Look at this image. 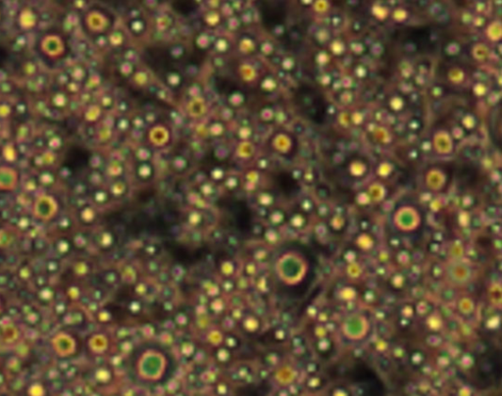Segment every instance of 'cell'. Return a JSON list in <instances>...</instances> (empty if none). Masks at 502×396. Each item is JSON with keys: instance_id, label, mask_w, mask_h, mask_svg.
<instances>
[{"instance_id": "6da1fadb", "label": "cell", "mask_w": 502, "mask_h": 396, "mask_svg": "<svg viewBox=\"0 0 502 396\" xmlns=\"http://www.w3.org/2000/svg\"><path fill=\"white\" fill-rule=\"evenodd\" d=\"M129 369L139 384L155 386L167 382L173 376L176 363L160 344L143 343L130 352Z\"/></svg>"}, {"instance_id": "7a4b0ae2", "label": "cell", "mask_w": 502, "mask_h": 396, "mask_svg": "<svg viewBox=\"0 0 502 396\" xmlns=\"http://www.w3.org/2000/svg\"><path fill=\"white\" fill-rule=\"evenodd\" d=\"M310 263L299 248L288 246L279 250L273 262L276 280L284 287L295 288L304 283L309 274Z\"/></svg>"}, {"instance_id": "3957f363", "label": "cell", "mask_w": 502, "mask_h": 396, "mask_svg": "<svg viewBox=\"0 0 502 396\" xmlns=\"http://www.w3.org/2000/svg\"><path fill=\"white\" fill-rule=\"evenodd\" d=\"M297 105L301 115L315 124H323L327 117L328 104L320 90L311 86H301L296 94Z\"/></svg>"}, {"instance_id": "277c9868", "label": "cell", "mask_w": 502, "mask_h": 396, "mask_svg": "<svg viewBox=\"0 0 502 396\" xmlns=\"http://www.w3.org/2000/svg\"><path fill=\"white\" fill-rule=\"evenodd\" d=\"M369 330L370 321L361 313H354L347 316L341 325L342 336L351 342L362 340L367 337Z\"/></svg>"}, {"instance_id": "5b68a950", "label": "cell", "mask_w": 502, "mask_h": 396, "mask_svg": "<svg viewBox=\"0 0 502 396\" xmlns=\"http://www.w3.org/2000/svg\"><path fill=\"white\" fill-rule=\"evenodd\" d=\"M58 212L57 201L50 195L42 194L39 195L33 206V215L35 218L48 222L52 220Z\"/></svg>"}, {"instance_id": "8992f818", "label": "cell", "mask_w": 502, "mask_h": 396, "mask_svg": "<svg viewBox=\"0 0 502 396\" xmlns=\"http://www.w3.org/2000/svg\"><path fill=\"white\" fill-rule=\"evenodd\" d=\"M446 278L450 283L454 285H465L468 283L473 278V270L472 268L462 262V261H454L451 262L446 267Z\"/></svg>"}, {"instance_id": "52a82bcc", "label": "cell", "mask_w": 502, "mask_h": 396, "mask_svg": "<svg viewBox=\"0 0 502 396\" xmlns=\"http://www.w3.org/2000/svg\"><path fill=\"white\" fill-rule=\"evenodd\" d=\"M51 346L55 354L61 358L74 355L77 351V341L66 333H59L51 339Z\"/></svg>"}, {"instance_id": "ba28073f", "label": "cell", "mask_w": 502, "mask_h": 396, "mask_svg": "<svg viewBox=\"0 0 502 396\" xmlns=\"http://www.w3.org/2000/svg\"><path fill=\"white\" fill-rule=\"evenodd\" d=\"M40 48L46 56L57 58L65 52V43L59 36L48 35L41 40Z\"/></svg>"}, {"instance_id": "9c48e42d", "label": "cell", "mask_w": 502, "mask_h": 396, "mask_svg": "<svg viewBox=\"0 0 502 396\" xmlns=\"http://www.w3.org/2000/svg\"><path fill=\"white\" fill-rule=\"evenodd\" d=\"M89 158L87 156V152L81 148H72L68 151L65 156V166L70 170L75 171L81 168H84L88 163Z\"/></svg>"}, {"instance_id": "30bf717a", "label": "cell", "mask_w": 502, "mask_h": 396, "mask_svg": "<svg viewBox=\"0 0 502 396\" xmlns=\"http://www.w3.org/2000/svg\"><path fill=\"white\" fill-rule=\"evenodd\" d=\"M19 183V173L14 168L8 166L0 167V190L11 191L15 189Z\"/></svg>"}, {"instance_id": "8fae6325", "label": "cell", "mask_w": 502, "mask_h": 396, "mask_svg": "<svg viewBox=\"0 0 502 396\" xmlns=\"http://www.w3.org/2000/svg\"><path fill=\"white\" fill-rule=\"evenodd\" d=\"M108 347L109 340L104 335L96 334L89 339V348L94 354H102L108 350Z\"/></svg>"}, {"instance_id": "7c38bea8", "label": "cell", "mask_w": 502, "mask_h": 396, "mask_svg": "<svg viewBox=\"0 0 502 396\" xmlns=\"http://www.w3.org/2000/svg\"><path fill=\"white\" fill-rule=\"evenodd\" d=\"M493 113L490 114L489 121L491 123H494V127L489 129V133L491 138L493 139V142L496 144L497 147L500 146V106L497 105L492 109Z\"/></svg>"}, {"instance_id": "4fadbf2b", "label": "cell", "mask_w": 502, "mask_h": 396, "mask_svg": "<svg viewBox=\"0 0 502 396\" xmlns=\"http://www.w3.org/2000/svg\"><path fill=\"white\" fill-rule=\"evenodd\" d=\"M242 328L248 334H255L260 329V321L255 316H246L242 318Z\"/></svg>"}, {"instance_id": "5bb4252c", "label": "cell", "mask_w": 502, "mask_h": 396, "mask_svg": "<svg viewBox=\"0 0 502 396\" xmlns=\"http://www.w3.org/2000/svg\"><path fill=\"white\" fill-rule=\"evenodd\" d=\"M96 241H97V245L100 248H102V249H110V248H112L114 246V245H115V242H116L114 234L111 231H109V230H105L104 232H102L99 235L98 240H96Z\"/></svg>"}, {"instance_id": "9a60e30c", "label": "cell", "mask_w": 502, "mask_h": 396, "mask_svg": "<svg viewBox=\"0 0 502 396\" xmlns=\"http://www.w3.org/2000/svg\"><path fill=\"white\" fill-rule=\"evenodd\" d=\"M220 272H221V274L226 279L233 278L234 275L237 272V264H236V262H234L232 260H225V261H223L221 263V266H220Z\"/></svg>"}, {"instance_id": "2e32d148", "label": "cell", "mask_w": 502, "mask_h": 396, "mask_svg": "<svg viewBox=\"0 0 502 396\" xmlns=\"http://www.w3.org/2000/svg\"><path fill=\"white\" fill-rule=\"evenodd\" d=\"M215 358L217 359L219 363L226 364L230 362V360L232 359V350L227 348L226 346L219 347L215 351Z\"/></svg>"}, {"instance_id": "e0dca14e", "label": "cell", "mask_w": 502, "mask_h": 396, "mask_svg": "<svg viewBox=\"0 0 502 396\" xmlns=\"http://www.w3.org/2000/svg\"><path fill=\"white\" fill-rule=\"evenodd\" d=\"M14 241L12 231L8 229H0V247L5 248L9 246Z\"/></svg>"}, {"instance_id": "ac0fdd59", "label": "cell", "mask_w": 502, "mask_h": 396, "mask_svg": "<svg viewBox=\"0 0 502 396\" xmlns=\"http://www.w3.org/2000/svg\"><path fill=\"white\" fill-rule=\"evenodd\" d=\"M20 22H21V26L23 27V29H31L34 27V25L36 23V18L34 17V15L31 11L25 10V11H23V13L21 15Z\"/></svg>"}, {"instance_id": "d6986e66", "label": "cell", "mask_w": 502, "mask_h": 396, "mask_svg": "<svg viewBox=\"0 0 502 396\" xmlns=\"http://www.w3.org/2000/svg\"><path fill=\"white\" fill-rule=\"evenodd\" d=\"M223 343L225 344L224 346L233 350L240 346V339L237 338V336H235L233 334H226V335H224Z\"/></svg>"}, {"instance_id": "ffe728a7", "label": "cell", "mask_w": 502, "mask_h": 396, "mask_svg": "<svg viewBox=\"0 0 502 396\" xmlns=\"http://www.w3.org/2000/svg\"><path fill=\"white\" fill-rule=\"evenodd\" d=\"M180 350H181L182 355H183L185 358H191V357H193V356H194L195 351H196V348H195V345H194L192 342L186 341V342H184V343L181 345Z\"/></svg>"}, {"instance_id": "44dd1931", "label": "cell", "mask_w": 502, "mask_h": 396, "mask_svg": "<svg viewBox=\"0 0 502 396\" xmlns=\"http://www.w3.org/2000/svg\"><path fill=\"white\" fill-rule=\"evenodd\" d=\"M55 248L57 250V252L61 255H66L70 252L71 250V242H69L68 240H65V239H61V240H58L56 242V245H55Z\"/></svg>"}, {"instance_id": "7402d4cb", "label": "cell", "mask_w": 502, "mask_h": 396, "mask_svg": "<svg viewBox=\"0 0 502 396\" xmlns=\"http://www.w3.org/2000/svg\"><path fill=\"white\" fill-rule=\"evenodd\" d=\"M74 272L79 277H85L90 273V266L87 262H77L74 266Z\"/></svg>"}, {"instance_id": "603a6c76", "label": "cell", "mask_w": 502, "mask_h": 396, "mask_svg": "<svg viewBox=\"0 0 502 396\" xmlns=\"http://www.w3.org/2000/svg\"><path fill=\"white\" fill-rule=\"evenodd\" d=\"M263 236L265 239V242H267L268 244L270 245H274V244H277L279 240V234L277 232V230H274V229H266L264 232H263Z\"/></svg>"}, {"instance_id": "cb8c5ba5", "label": "cell", "mask_w": 502, "mask_h": 396, "mask_svg": "<svg viewBox=\"0 0 502 396\" xmlns=\"http://www.w3.org/2000/svg\"><path fill=\"white\" fill-rule=\"evenodd\" d=\"M210 309L214 313H222L225 309V301L222 298L216 297L210 303Z\"/></svg>"}, {"instance_id": "d4e9b609", "label": "cell", "mask_w": 502, "mask_h": 396, "mask_svg": "<svg viewBox=\"0 0 502 396\" xmlns=\"http://www.w3.org/2000/svg\"><path fill=\"white\" fill-rule=\"evenodd\" d=\"M142 308H143V304L140 300L138 299H133L131 300L129 305H128V310L129 312H130L132 315H138L139 313H141L142 311Z\"/></svg>"}, {"instance_id": "484cf974", "label": "cell", "mask_w": 502, "mask_h": 396, "mask_svg": "<svg viewBox=\"0 0 502 396\" xmlns=\"http://www.w3.org/2000/svg\"><path fill=\"white\" fill-rule=\"evenodd\" d=\"M268 257V252L264 248H257L253 251V260L255 263L265 261Z\"/></svg>"}, {"instance_id": "4316f807", "label": "cell", "mask_w": 502, "mask_h": 396, "mask_svg": "<svg viewBox=\"0 0 502 396\" xmlns=\"http://www.w3.org/2000/svg\"><path fill=\"white\" fill-rule=\"evenodd\" d=\"M175 322L176 325L179 327H186L188 324V317L184 312H179L175 316Z\"/></svg>"}, {"instance_id": "83f0119b", "label": "cell", "mask_w": 502, "mask_h": 396, "mask_svg": "<svg viewBox=\"0 0 502 396\" xmlns=\"http://www.w3.org/2000/svg\"><path fill=\"white\" fill-rule=\"evenodd\" d=\"M256 288L262 292V293H265L269 290V286H268V280L267 278L265 277H259L257 278L256 280Z\"/></svg>"}, {"instance_id": "f1b7e54d", "label": "cell", "mask_w": 502, "mask_h": 396, "mask_svg": "<svg viewBox=\"0 0 502 396\" xmlns=\"http://www.w3.org/2000/svg\"><path fill=\"white\" fill-rule=\"evenodd\" d=\"M236 288V283L232 280V278L230 279H225L221 284V289L223 291H225L226 293H230L232 292L234 289Z\"/></svg>"}, {"instance_id": "f546056e", "label": "cell", "mask_w": 502, "mask_h": 396, "mask_svg": "<svg viewBox=\"0 0 502 396\" xmlns=\"http://www.w3.org/2000/svg\"><path fill=\"white\" fill-rule=\"evenodd\" d=\"M73 243H74V245H75L77 248L84 249V248H86V247L88 246V245H89V240L87 239V237H85V236H83V235H79V236L74 237Z\"/></svg>"}, {"instance_id": "4dcf8cb0", "label": "cell", "mask_w": 502, "mask_h": 396, "mask_svg": "<svg viewBox=\"0 0 502 396\" xmlns=\"http://www.w3.org/2000/svg\"><path fill=\"white\" fill-rule=\"evenodd\" d=\"M134 291L135 293L138 295V296H145L148 294L149 292V285L148 283H143V282H139L136 283L135 287H134Z\"/></svg>"}, {"instance_id": "1f68e13d", "label": "cell", "mask_w": 502, "mask_h": 396, "mask_svg": "<svg viewBox=\"0 0 502 396\" xmlns=\"http://www.w3.org/2000/svg\"><path fill=\"white\" fill-rule=\"evenodd\" d=\"M103 279L108 284H115L119 281V276L113 271H108L104 274Z\"/></svg>"}, {"instance_id": "d6a6232c", "label": "cell", "mask_w": 502, "mask_h": 396, "mask_svg": "<svg viewBox=\"0 0 502 396\" xmlns=\"http://www.w3.org/2000/svg\"><path fill=\"white\" fill-rule=\"evenodd\" d=\"M147 268H148V272L151 273V274H157V273H160V271H161L160 264L153 259H151L148 262Z\"/></svg>"}, {"instance_id": "836d02e7", "label": "cell", "mask_w": 502, "mask_h": 396, "mask_svg": "<svg viewBox=\"0 0 502 396\" xmlns=\"http://www.w3.org/2000/svg\"><path fill=\"white\" fill-rule=\"evenodd\" d=\"M257 272V267H256V263L253 261V262H249L245 265L244 267V274H245V277L246 278H251L253 277Z\"/></svg>"}, {"instance_id": "e575fe53", "label": "cell", "mask_w": 502, "mask_h": 396, "mask_svg": "<svg viewBox=\"0 0 502 396\" xmlns=\"http://www.w3.org/2000/svg\"><path fill=\"white\" fill-rule=\"evenodd\" d=\"M159 251H160L159 246H157L156 245H153V244H150L145 247V252L149 257H153V256L157 255L159 253Z\"/></svg>"}, {"instance_id": "d590c367", "label": "cell", "mask_w": 502, "mask_h": 396, "mask_svg": "<svg viewBox=\"0 0 502 396\" xmlns=\"http://www.w3.org/2000/svg\"><path fill=\"white\" fill-rule=\"evenodd\" d=\"M331 396H351V395H350L349 391L347 389H345L344 387H336L332 391Z\"/></svg>"}, {"instance_id": "8d00e7d4", "label": "cell", "mask_w": 502, "mask_h": 396, "mask_svg": "<svg viewBox=\"0 0 502 396\" xmlns=\"http://www.w3.org/2000/svg\"><path fill=\"white\" fill-rule=\"evenodd\" d=\"M69 296L71 299L73 300H76L79 298L80 296V290L78 287L76 286H72L70 289H69Z\"/></svg>"}, {"instance_id": "74e56055", "label": "cell", "mask_w": 502, "mask_h": 396, "mask_svg": "<svg viewBox=\"0 0 502 396\" xmlns=\"http://www.w3.org/2000/svg\"><path fill=\"white\" fill-rule=\"evenodd\" d=\"M7 58H8V54H7L6 50L0 46V68H2L4 66L5 62L7 61Z\"/></svg>"}]
</instances>
